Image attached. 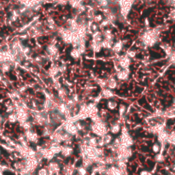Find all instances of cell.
Returning <instances> with one entry per match:
<instances>
[{
  "label": "cell",
  "mask_w": 175,
  "mask_h": 175,
  "mask_svg": "<svg viewBox=\"0 0 175 175\" xmlns=\"http://www.w3.org/2000/svg\"><path fill=\"white\" fill-rule=\"evenodd\" d=\"M115 57H116V61H117V63L121 69L131 68V67L132 65V60L128 58L124 54L120 55V56H115Z\"/></svg>",
  "instance_id": "obj_6"
},
{
  "label": "cell",
  "mask_w": 175,
  "mask_h": 175,
  "mask_svg": "<svg viewBox=\"0 0 175 175\" xmlns=\"http://www.w3.org/2000/svg\"><path fill=\"white\" fill-rule=\"evenodd\" d=\"M174 47H175V43H174Z\"/></svg>",
  "instance_id": "obj_27"
},
{
  "label": "cell",
  "mask_w": 175,
  "mask_h": 175,
  "mask_svg": "<svg viewBox=\"0 0 175 175\" xmlns=\"http://www.w3.org/2000/svg\"><path fill=\"white\" fill-rule=\"evenodd\" d=\"M154 161L156 163H162L165 161V156L163 155L162 153H158L155 154V157H154Z\"/></svg>",
  "instance_id": "obj_21"
},
{
  "label": "cell",
  "mask_w": 175,
  "mask_h": 175,
  "mask_svg": "<svg viewBox=\"0 0 175 175\" xmlns=\"http://www.w3.org/2000/svg\"><path fill=\"white\" fill-rule=\"evenodd\" d=\"M61 147H62V144H55V143L50 142V145L48 147V150H50L54 155L57 156L61 153Z\"/></svg>",
  "instance_id": "obj_11"
},
{
  "label": "cell",
  "mask_w": 175,
  "mask_h": 175,
  "mask_svg": "<svg viewBox=\"0 0 175 175\" xmlns=\"http://www.w3.org/2000/svg\"><path fill=\"white\" fill-rule=\"evenodd\" d=\"M104 19V16H103V15H102V14H96L95 15H94V17H93V20H92V22H94V23H97V24H100L101 22H102V20Z\"/></svg>",
  "instance_id": "obj_20"
},
{
  "label": "cell",
  "mask_w": 175,
  "mask_h": 175,
  "mask_svg": "<svg viewBox=\"0 0 175 175\" xmlns=\"http://www.w3.org/2000/svg\"><path fill=\"white\" fill-rule=\"evenodd\" d=\"M4 122H6V117H4L2 114H0V125H2Z\"/></svg>",
  "instance_id": "obj_25"
},
{
  "label": "cell",
  "mask_w": 175,
  "mask_h": 175,
  "mask_svg": "<svg viewBox=\"0 0 175 175\" xmlns=\"http://www.w3.org/2000/svg\"><path fill=\"white\" fill-rule=\"evenodd\" d=\"M13 68V64L10 63H3L0 64V71L3 75L7 74L11 71Z\"/></svg>",
  "instance_id": "obj_13"
},
{
  "label": "cell",
  "mask_w": 175,
  "mask_h": 175,
  "mask_svg": "<svg viewBox=\"0 0 175 175\" xmlns=\"http://www.w3.org/2000/svg\"><path fill=\"white\" fill-rule=\"evenodd\" d=\"M119 106V98L116 97L115 98L106 100L105 102V109H108L109 111H115L117 110Z\"/></svg>",
  "instance_id": "obj_9"
},
{
  "label": "cell",
  "mask_w": 175,
  "mask_h": 175,
  "mask_svg": "<svg viewBox=\"0 0 175 175\" xmlns=\"http://www.w3.org/2000/svg\"><path fill=\"white\" fill-rule=\"evenodd\" d=\"M113 44H114V42L109 41V40H106V39H102V42H101L102 48V50H111Z\"/></svg>",
  "instance_id": "obj_17"
},
{
  "label": "cell",
  "mask_w": 175,
  "mask_h": 175,
  "mask_svg": "<svg viewBox=\"0 0 175 175\" xmlns=\"http://www.w3.org/2000/svg\"><path fill=\"white\" fill-rule=\"evenodd\" d=\"M111 51L114 53V56H120V55H121L122 52H125V45H124V42L121 38H119V39H117L114 42Z\"/></svg>",
  "instance_id": "obj_7"
},
{
  "label": "cell",
  "mask_w": 175,
  "mask_h": 175,
  "mask_svg": "<svg viewBox=\"0 0 175 175\" xmlns=\"http://www.w3.org/2000/svg\"><path fill=\"white\" fill-rule=\"evenodd\" d=\"M100 95L102 96V99H104V100H109V99H113V98H116L115 91H114L109 88H104V89L101 90Z\"/></svg>",
  "instance_id": "obj_10"
},
{
  "label": "cell",
  "mask_w": 175,
  "mask_h": 175,
  "mask_svg": "<svg viewBox=\"0 0 175 175\" xmlns=\"http://www.w3.org/2000/svg\"><path fill=\"white\" fill-rule=\"evenodd\" d=\"M75 174L76 175H90L89 170L87 168L84 167L82 165L75 167Z\"/></svg>",
  "instance_id": "obj_16"
},
{
  "label": "cell",
  "mask_w": 175,
  "mask_h": 175,
  "mask_svg": "<svg viewBox=\"0 0 175 175\" xmlns=\"http://www.w3.org/2000/svg\"><path fill=\"white\" fill-rule=\"evenodd\" d=\"M167 143L171 144L173 145H175V132H172L168 133Z\"/></svg>",
  "instance_id": "obj_22"
},
{
  "label": "cell",
  "mask_w": 175,
  "mask_h": 175,
  "mask_svg": "<svg viewBox=\"0 0 175 175\" xmlns=\"http://www.w3.org/2000/svg\"><path fill=\"white\" fill-rule=\"evenodd\" d=\"M120 86V82L117 80V79L115 78L114 74L110 75L108 79H107V88L112 90V91H116L118 90V88Z\"/></svg>",
  "instance_id": "obj_8"
},
{
  "label": "cell",
  "mask_w": 175,
  "mask_h": 175,
  "mask_svg": "<svg viewBox=\"0 0 175 175\" xmlns=\"http://www.w3.org/2000/svg\"><path fill=\"white\" fill-rule=\"evenodd\" d=\"M6 121L9 122L10 125H15L18 123V118H17V115L14 112L11 114H7L6 116Z\"/></svg>",
  "instance_id": "obj_14"
},
{
  "label": "cell",
  "mask_w": 175,
  "mask_h": 175,
  "mask_svg": "<svg viewBox=\"0 0 175 175\" xmlns=\"http://www.w3.org/2000/svg\"><path fill=\"white\" fill-rule=\"evenodd\" d=\"M137 173H138V175H151V173H150V171H148L147 169L139 170Z\"/></svg>",
  "instance_id": "obj_24"
},
{
  "label": "cell",
  "mask_w": 175,
  "mask_h": 175,
  "mask_svg": "<svg viewBox=\"0 0 175 175\" xmlns=\"http://www.w3.org/2000/svg\"><path fill=\"white\" fill-rule=\"evenodd\" d=\"M23 134H24V137L26 139V141L28 142L29 144H36L38 145L39 144V140H40V135L39 133L38 132V131L35 129V127L33 129H31V130H27L23 132Z\"/></svg>",
  "instance_id": "obj_3"
},
{
  "label": "cell",
  "mask_w": 175,
  "mask_h": 175,
  "mask_svg": "<svg viewBox=\"0 0 175 175\" xmlns=\"http://www.w3.org/2000/svg\"><path fill=\"white\" fill-rule=\"evenodd\" d=\"M101 138H102V140L105 147H107L108 145H109V144H112L113 140H114V136H113L112 134H110L109 132H108L107 134H105L102 137H101Z\"/></svg>",
  "instance_id": "obj_15"
},
{
  "label": "cell",
  "mask_w": 175,
  "mask_h": 175,
  "mask_svg": "<svg viewBox=\"0 0 175 175\" xmlns=\"http://www.w3.org/2000/svg\"><path fill=\"white\" fill-rule=\"evenodd\" d=\"M63 131L68 133V135L72 136L75 138V136L79 132L77 126H76V124H75V121L71 120V119H68V120H66L65 122H63Z\"/></svg>",
  "instance_id": "obj_2"
},
{
  "label": "cell",
  "mask_w": 175,
  "mask_h": 175,
  "mask_svg": "<svg viewBox=\"0 0 175 175\" xmlns=\"http://www.w3.org/2000/svg\"><path fill=\"white\" fill-rule=\"evenodd\" d=\"M74 153H75L74 144H62L60 155L63 160L72 158L74 155Z\"/></svg>",
  "instance_id": "obj_5"
},
{
  "label": "cell",
  "mask_w": 175,
  "mask_h": 175,
  "mask_svg": "<svg viewBox=\"0 0 175 175\" xmlns=\"http://www.w3.org/2000/svg\"><path fill=\"white\" fill-rule=\"evenodd\" d=\"M89 130L92 135L98 138H101L109 132V125L107 121L100 119L95 122H91Z\"/></svg>",
  "instance_id": "obj_1"
},
{
  "label": "cell",
  "mask_w": 175,
  "mask_h": 175,
  "mask_svg": "<svg viewBox=\"0 0 175 175\" xmlns=\"http://www.w3.org/2000/svg\"><path fill=\"white\" fill-rule=\"evenodd\" d=\"M35 175H49L46 167L45 166L39 167L37 169V171L35 172Z\"/></svg>",
  "instance_id": "obj_19"
},
{
  "label": "cell",
  "mask_w": 175,
  "mask_h": 175,
  "mask_svg": "<svg viewBox=\"0 0 175 175\" xmlns=\"http://www.w3.org/2000/svg\"><path fill=\"white\" fill-rule=\"evenodd\" d=\"M69 56H70L73 60H75V62H78V61H79V60L81 59L82 55L79 53V51L78 50L77 48H72L71 50L69 51Z\"/></svg>",
  "instance_id": "obj_12"
},
{
  "label": "cell",
  "mask_w": 175,
  "mask_h": 175,
  "mask_svg": "<svg viewBox=\"0 0 175 175\" xmlns=\"http://www.w3.org/2000/svg\"><path fill=\"white\" fill-rule=\"evenodd\" d=\"M161 48L162 49L163 51L168 56H171V54L173 53V49H172V47H171V45H168V44H167V43H163L161 45Z\"/></svg>",
  "instance_id": "obj_18"
},
{
  "label": "cell",
  "mask_w": 175,
  "mask_h": 175,
  "mask_svg": "<svg viewBox=\"0 0 175 175\" xmlns=\"http://www.w3.org/2000/svg\"><path fill=\"white\" fill-rule=\"evenodd\" d=\"M151 150L152 152L155 153V154H158L161 152V144H158V143H154L152 147H151Z\"/></svg>",
  "instance_id": "obj_23"
},
{
  "label": "cell",
  "mask_w": 175,
  "mask_h": 175,
  "mask_svg": "<svg viewBox=\"0 0 175 175\" xmlns=\"http://www.w3.org/2000/svg\"><path fill=\"white\" fill-rule=\"evenodd\" d=\"M173 107H174L175 108V98L174 99V102H173Z\"/></svg>",
  "instance_id": "obj_26"
},
{
  "label": "cell",
  "mask_w": 175,
  "mask_h": 175,
  "mask_svg": "<svg viewBox=\"0 0 175 175\" xmlns=\"http://www.w3.org/2000/svg\"><path fill=\"white\" fill-rule=\"evenodd\" d=\"M132 75L131 68L128 69H121L120 71L114 73V76L120 83H127L130 80Z\"/></svg>",
  "instance_id": "obj_4"
}]
</instances>
